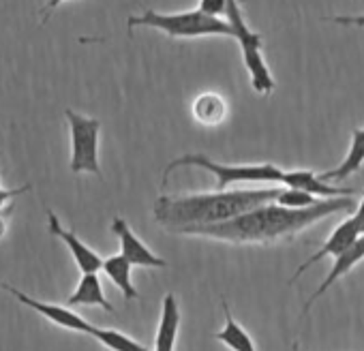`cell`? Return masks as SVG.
Segmentation results:
<instances>
[{
	"mask_svg": "<svg viewBox=\"0 0 364 351\" xmlns=\"http://www.w3.org/2000/svg\"><path fill=\"white\" fill-rule=\"evenodd\" d=\"M355 210L351 195L343 198H323L309 208H285L277 202L253 208L245 215H238L230 221L215 225H196L185 227L180 234L215 238L232 244H272L279 240H289L296 234L304 232L313 223L336 215V212Z\"/></svg>",
	"mask_w": 364,
	"mask_h": 351,
	"instance_id": "1",
	"label": "cell"
},
{
	"mask_svg": "<svg viewBox=\"0 0 364 351\" xmlns=\"http://www.w3.org/2000/svg\"><path fill=\"white\" fill-rule=\"evenodd\" d=\"M279 189L257 191H215L191 195H161L154 202V221L165 230L180 234L185 227L215 225L245 215L277 200Z\"/></svg>",
	"mask_w": 364,
	"mask_h": 351,
	"instance_id": "2",
	"label": "cell"
},
{
	"mask_svg": "<svg viewBox=\"0 0 364 351\" xmlns=\"http://www.w3.org/2000/svg\"><path fill=\"white\" fill-rule=\"evenodd\" d=\"M156 28L171 39H196V37H236L234 26L225 18L206 16L204 11H180V14H159L146 9L141 16H131L127 20L129 33L135 28Z\"/></svg>",
	"mask_w": 364,
	"mask_h": 351,
	"instance_id": "3",
	"label": "cell"
},
{
	"mask_svg": "<svg viewBox=\"0 0 364 351\" xmlns=\"http://www.w3.org/2000/svg\"><path fill=\"white\" fill-rule=\"evenodd\" d=\"M178 167H202V169H206L208 173H213L217 178V191H223L225 187L236 185V183H277V185H283V176H285V171L272 163L232 165V163L213 161L206 154H182L165 167L163 185L167 183L169 173Z\"/></svg>",
	"mask_w": 364,
	"mask_h": 351,
	"instance_id": "4",
	"label": "cell"
},
{
	"mask_svg": "<svg viewBox=\"0 0 364 351\" xmlns=\"http://www.w3.org/2000/svg\"><path fill=\"white\" fill-rule=\"evenodd\" d=\"M225 20L234 26V33L240 43V52H242V60H245V67L249 71V77H251V86L257 94H264L268 97L277 82L264 60V54H262V35H257L255 31H251L242 18V11L238 7V0H230V5H228V14H225Z\"/></svg>",
	"mask_w": 364,
	"mask_h": 351,
	"instance_id": "5",
	"label": "cell"
},
{
	"mask_svg": "<svg viewBox=\"0 0 364 351\" xmlns=\"http://www.w3.org/2000/svg\"><path fill=\"white\" fill-rule=\"evenodd\" d=\"M65 118L71 135L69 169L73 173H95L101 178V163H99L101 120L84 116L75 109H65Z\"/></svg>",
	"mask_w": 364,
	"mask_h": 351,
	"instance_id": "6",
	"label": "cell"
},
{
	"mask_svg": "<svg viewBox=\"0 0 364 351\" xmlns=\"http://www.w3.org/2000/svg\"><path fill=\"white\" fill-rule=\"evenodd\" d=\"M0 287H3L5 291H9L20 304L37 310L39 315H43L46 319H50L58 328H65V330H71V332H80V334H90V330H92V323H88L84 317L73 313L67 304L63 306V304H52V302L37 300V298H33V296H28V293H24V291L16 289V287L7 285L3 281H0Z\"/></svg>",
	"mask_w": 364,
	"mask_h": 351,
	"instance_id": "7",
	"label": "cell"
},
{
	"mask_svg": "<svg viewBox=\"0 0 364 351\" xmlns=\"http://www.w3.org/2000/svg\"><path fill=\"white\" fill-rule=\"evenodd\" d=\"M46 215H48V230H50V234L67 244V249L71 251V255H73V259H75L80 272H82V274H86V272H99V270L103 268L101 255H99L97 251H92L88 244H84V242L77 238V234H75L73 230H65L63 223H60V219L56 217L54 210L48 208Z\"/></svg>",
	"mask_w": 364,
	"mask_h": 351,
	"instance_id": "8",
	"label": "cell"
},
{
	"mask_svg": "<svg viewBox=\"0 0 364 351\" xmlns=\"http://www.w3.org/2000/svg\"><path fill=\"white\" fill-rule=\"evenodd\" d=\"M360 236H362V232H360V227L355 225L353 217L345 219L343 223H338V225L334 227V232H332L330 238L321 244V249H319L315 255H311L304 264L298 266V270L294 272V276H291L289 283H296V281H298L311 266H315L317 261H321V259H326V257H338V255L345 253Z\"/></svg>",
	"mask_w": 364,
	"mask_h": 351,
	"instance_id": "9",
	"label": "cell"
},
{
	"mask_svg": "<svg viewBox=\"0 0 364 351\" xmlns=\"http://www.w3.org/2000/svg\"><path fill=\"white\" fill-rule=\"evenodd\" d=\"M112 234L120 240V253L139 268H167V261L154 255L129 227V223L122 217H116L112 221Z\"/></svg>",
	"mask_w": 364,
	"mask_h": 351,
	"instance_id": "10",
	"label": "cell"
},
{
	"mask_svg": "<svg viewBox=\"0 0 364 351\" xmlns=\"http://www.w3.org/2000/svg\"><path fill=\"white\" fill-rule=\"evenodd\" d=\"M364 259V236H360L345 253H341L338 257H334V264H332V268H330V272H328V276L321 281V285L315 289V293L306 300V304H304V310H302V315H306L309 313V308L338 281V279H343L351 268H355L360 261Z\"/></svg>",
	"mask_w": 364,
	"mask_h": 351,
	"instance_id": "11",
	"label": "cell"
},
{
	"mask_svg": "<svg viewBox=\"0 0 364 351\" xmlns=\"http://www.w3.org/2000/svg\"><path fill=\"white\" fill-rule=\"evenodd\" d=\"M283 187H294L309 191L317 198H343V195H353V189H343V187H332L330 183L321 180L319 173L311 169H294L285 171L283 176Z\"/></svg>",
	"mask_w": 364,
	"mask_h": 351,
	"instance_id": "12",
	"label": "cell"
},
{
	"mask_svg": "<svg viewBox=\"0 0 364 351\" xmlns=\"http://www.w3.org/2000/svg\"><path fill=\"white\" fill-rule=\"evenodd\" d=\"M180 330V308L173 293H165L161 304V321L154 338V351H173Z\"/></svg>",
	"mask_w": 364,
	"mask_h": 351,
	"instance_id": "13",
	"label": "cell"
},
{
	"mask_svg": "<svg viewBox=\"0 0 364 351\" xmlns=\"http://www.w3.org/2000/svg\"><path fill=\"white\" fill-rule=\"evenodd\" d=\"M67 306H101L107 313H114L112 302L103 293V285L97 272H86L82 274L75 291L69 296Z\"/></svg>",
	"mask_w": 364,
	"mask_h": 351,
	"instance_id": "14",
	"label": "cell"
},
{
	"mask_svg": "<svg viewBox=\"0 0 364 351\" xmlns=\"http://www.w3.org/2000/svg\"><path fill=\"white\" fill-rule=\"evenodd\" d=\"M362 163H364V129L358 126V129L351 131V146H349L347 156L334 169L319 173V178L326 180V183H341V180L347 178V176L360 171Z\"/></svg>",
	"mask_w": 364,
	"mask_h": 351,
	"instance_id": "15",
	"label": "cell"
},
{
	"mask_svg": "<svg viewBox=\"0 0 364 351\" xmlns=\"http://www.w3.org/2000/svg\"><path fill=\"white\" fill-rule=\"evenodd\" d=\"M131 268H133V264L122 253L103 259V268H101L107 274V279L122 291L124 300H137L139 298V291L135 289V285L131 281Z\"/></svg>",
	"mask_w": 364,
	"mask_h": 351,
	"instance_id": "16",
	"label": "cell"
},
{
	"mask_svg": "<svg viewBox=\"0 0 364 351\" xmlns=\"http://www.w3.org/2000/svg\"><path fill=\"white\" fill-rule=\"evenodd\" d=\"M223 313H225V325H223L221 332L215 334V338L221 340V342H223L225 347H230L232 351H257L253 338L249 336V332L234 319V315H232L228 302H223Z\"/></svg>",
	"mask_w": 364,
	"mask_h": 351,
	"instance_id": "17",
	"label": "cell"
},
{
	"mask_svg": "<svg viewBox=\"0 0 364 351\" xmlns=\"http://www.w3.org/2000/svg\"><path fill=\"white\" fill-rule=\"evenodd\" d=\"M225 116H228V103L217 92H204L193 101V118L200 124L215 126L221 124Z\"/></svg>",
	"mask_w": 364,
	"mask_h": 351,
	"instance_id": "18",
	"label": "cell"
},
{
	"mask_svg": "<svg viewBox=\"0 0 364 351\" xmlns=\"http://www.w3.org/2000/svg\"><path fill=\"white\" fill-rule=\"evenodd\" d=\"M90 336L97 338L103 347H107L109 351H150L148 347H144L139 340H133L131 336L118 332V330H109V328H97L92 325Z\"/></svg>",
	"mask_w": 364,
	"mask_h": 351,
	"instance_id": "19",
	"label": "cell"
},
{
	"mask_svg": "<svg viewBox=\"0 0 364 351\" xmlns=\"http://www.w3.org/2000/svg\"><path fill=\"white\" fill-rule=\"evenodd\" d=\"M274 202L285 208H309V206H315L319 200H317V195H313L309 191L294 189V187H281Z\"/></svg>",
	"mask_w": 364,
	"mask_h": 351,
	"instance_id": "20",
	"label": "cell"
},
{
	"mask_svg": "<svg viewBox=\"0 0 364 351\" xmlns=\"http://www.w3.org/2000/svg\"><path fill=\"white\" fill-rule=\"evenodd\" d=\"M330 22H336V24H343V26L364 28V16H338V18H330Z\"/></svg>",
	"mask_w": 364,
	"mask_h": 351,
	"instance_id": "21",
	"label": "cell"
},
{
	"mask_svg": "<svg viewBox=\"0 0 364 351\" xmlns=\"http://www.w3.org/2000/svg\"><path fill=\"white\" fill-rule=\"evenodd\" d=\"M63 3H67V0H48V3L43 5V9H41V14H39V16H41V22L46 24V22L52 18V14H54Z\"/></svg>",
	"mask_w": 364,
	"mask_h": 351,
	"instance_id": "22",
	"label": "cell"
},
{
	"mask_svg": "<svg viewBox=\"0 0 364 351\" xmlns=\"http://www.w3.org/2000/svg\"><path fill=\"white\" fill-rule=\"evenodd\" d=\"M11 212H14V206L0 210V238H5L7 232H9V217H11Z\"/></svg>",
	"mask_w": 364,
	"mask_h": 351,
	"instance_id": "23",
	"label": "cell"
},
{
	"mask_svg": "<svg viewBox=\"0 0 364 351\" xmlns=\"http://www.w3.org/2000/svg\"><path fill=\"white\" fill-rule=\"evenodd\" d=\"M353 221H355V225L360 227V232H364V198H362V202L358 204V208L353 210Z\"/></svg>",
	"mask_w": 364,
	"mask_h": 351,
	"instance_id": "24",
	"label": "cell"
},
{
	"mask_svg": "<svg viewBox=\"0 0 364 351\" xmlns=\"http://www.w3.org/2000/svg\"><path fill=\"white\" fill-rule=\"evenodd\" d=\"M294 351H302V349L300 347H294Z\"/></svg>",
	"mask_w": 364,
	"mask_h": 351,
	"instance_id": "25",
	"label": "cell"
},
{
	"mask_svg": "<svg viewBox=\"0 0 364 351\" xmlns=\"http://www.w3.org/2000/svg\"><path fill=\"white\" fill-rule=\"evenodd\" d=\"M362 236H364V232H362Z\"/></svg>",
	"mask_w": 364,
	"mask_h": 351,
	"instance_id": "26",
	"label": "cell"
}]
</instances>
